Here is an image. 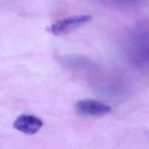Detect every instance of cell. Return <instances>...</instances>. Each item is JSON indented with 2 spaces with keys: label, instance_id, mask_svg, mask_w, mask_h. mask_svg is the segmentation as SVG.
Masks as SVG:
<instances>
[{
  "label": "cell",
  "instance_id": "1",
  "mask_svg": "<svg viewBox=\"0 0 149 149\" xmlns=\"http://www.w3.org/2000/svg\"><path fill=\"white\" fill-rule=\"evenodd\" d=\"M127 52L139 66H149V19L135 24L127 37Z\"/></svg>",
  "mask_w": 149,
  "mask_h": 149
},
{
  "label": "cell",
  "instance_id": "2",
  "mask_svg": "<svg viewBox=\"0 0 149 149\" xmlns=\"http://www.w3.org/2000/svg\"><path fill=\"white\" fill-rule=\"evenodd\" d=\"M91 19V15H70L68 17H64V19H61L53 23L51 27L49 28V31L50 33L55 36H61L89 23Z\"/></svg>",
  "mask_w": 149,
  "mask_h": 149
},
{
  "label": "cell",
  "instance_id": "3",
  "mask_svg": "<svg viewBox=\"0 0 149 149\" xmlns=\"http://www.w3.org/2000/svg\"><path fill=\"white\" fill-rule=\"evenodd\" d=\"M76 110L82 116H102L109 113L111 108L105 103L91 99L80 100L76 104Z\"/></svg>",
  "mask_w": 149,
  "mask_h": 149
},
{
  "label": "cell",
  "instance_id": "4",
  "mask_svg": "<svg viewBox=\"0 0 149 149\" xmlns=\"http://www.w3.org/2000/svg\"><path fill=\"white\" fill-rule=\"evenodd\" d=\"M43 127V122L38 116L32 114H22L13 123V128L19 132L27 135L38 133Z\"/></svg>",
  "mask_w": 149,
  "mask_h": 149
},
{
  "label": "cell",
  "instance_id": "5",
  "mask_svg": "<svg viewBox=\"0 0 149 149\" xmlns=\"http://www.w3.org/2000/svg\"><path fill=\"white\" fill-rule=\"evenodd\" d=\"M64 60L68 65L72 68H90L92 66V62L88 58L82 57V56H65Z\"/></svg>",
  "mask_w": 149,
  "mask_h": 149
}]
</instances>
